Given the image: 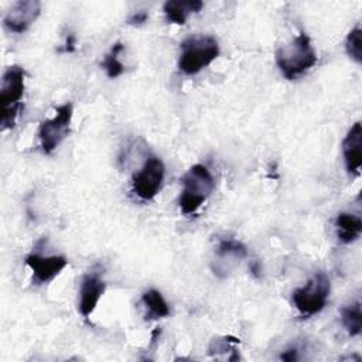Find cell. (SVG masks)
Wrapping results in <instances>:
<instances>
[{
  "instance_id": "cell-1",
  "label": "cell",
  "mask_w": 362,
  "mask_h": 362,
  "mask_svg": "<svg viewBox=\"0 0 362 362\" xmlns=\"http://www.w3.org/2000/svg\"><path fill=\"white\" fill-rule=\"evenodd\" d=\"M317 62V54L305 33H300L291 41L276 51V64L287 79H296Z\"/></svg>"
},
{
  "instance_id": "cell-2",
  "label": "cell",
  "mask_w": 362,
  "mask_h": 362,
  "mask_svg": "<svg viewBox=\"0 0 362 362\" xmlns=\"http://www.w3.org/2000/svg\"><path fill=\"white\" fill-rule=\"evenodd\" d=\"M219 55V44L212 35H192L181 42L178 69L185 75H195Z\"/></svg>"
},
{
  "instance_id": "cell-3",
  "label": "cell",
  "mask_w": 362,
  "mask_h": 362,
  "mask_svg": "<svg viewBox=\"0 0 362 362\" xmlns=\"http://www.w3.org/2000/svg\"><path fill=\"white\" fill-rule=\"evenodd\" d=\"M214 188L215 181L209 170L202 164L192 165L182 177V192L178 201L182 214H195L212 194Z\"/></svg>"
},
{
  "instance_id": "cell-4",
  "label": "cell",
  "mask_w": 362,
  "mask_h": 362,
  "mask_svg": "<svg viewBox=\"0 0 362 362\" xmlns=\"http://www.w3.org/2000/svg\"><path fill=\"white\" fill-rule=\"evenodd\" d=\"M25 72L18 65L8 66L1 78L0 103H1V130L11 129L16 123V117L21 109V98L24 95Z\"/></svg>"
},
{
  "instance_id": "cell-5",
  "label": "cell",
  "mask_w": 362,
  "mask_h": 362,
  "mask_svg": "<svg viewBox=\"0 0 362 362\" xmlns=\"http://www.w3.org/2000/svg\"><path fill=\"white\" fill-rule=\"evenodd\" d=\"M331 290V283L324 272L315 273L304 286L291 294L294 307L304 317H311L324 310Z\"/></svg>"
},
{
  "instance_id": "cell-6",
  "label": "cell",
  "mask_w": 362,
  "mask_h": 362,
  "mask_svg": "<svg viewBox=\"0 0 362 362\" xmlns=\"http://www.w3.org/2000/svg\"><path fill=\"white\" fill-rule=\"evenodd\" d=\"M55 116L41 122L38 127V139L41 150L45 154H51L61 141L68 136L72 120V105L64 103L57 107Z\"/></svg>"
},
{
  "instance_id": "cell-7",
  "label": "cell",
  "mask_w": 362,
  "mask_h": 362,
  "mask_svg": "<svg viewBox=\"0 0 362 362\" xmlns=\"http://www.w3.org/2000/svg\"><path fill=\"white\" fill-rule=\"evenodd\" d=\"M164 164L158 157H148L139 173L133 175V191L140 199H153L164 180Z\"/></svg>"
},
{
  "instance_id": "cell-8",
  "label": "cell",
  "mask_w": 362,
  "mask_h": 362,
  "mask_svg": "<svg viewBox=\"0 0 362 362\" xmlns=\"http://www.w3.org/2000/svg\"><path fill=\"white\" fill-rule=\"evenodd\" d=\"M41 13V3L38 0H20L16 1L3 18L6 30L10 33L21 34L27 31Z\"/></svg>"
},
{
  "instance_id": "cell-9",
  "label": "cell",
  "mask_w": 362,
  "mask_h": 362,
  "mask_svg": "<svg viewBox=\"0 0 362 362\" xmlns=\"http://www.w3.org/2000/svg\"><path fill=\"white\" fill-rule=\"evenodd\" d=\"M25 264L33 272V281L44 284L59 274L68 264V260L65 256H41L31 253L25 257Z\"/></svg>"
},
{
  "instance_id": "cell-10",
  "label": "cell",
  "mask_w": 362,
  "mask_h": 362,
  "mask_svg": "<svg viewBox=\"0 0 362 362\" xmlns=\"http://www.w3.org/2000/svg\"><path fill=\"white\" fill-rule=\"evenodd\" d=\"M106 290V283L98 273H88L83 276L79 290V313L89 317L96 308L102 294Z\"/></svg>"
},
{
  "instance_id": "cell-11",
  "label": "cell",
  "mask_w": 362,
  "mask_h": 362,
  "mask_svg": "<svg viewBox=\"0 0 362 362\" xmlns=\"http://www.w3.org/2000/svg\"><path fill=\"white\" fill-rule=\"evenodd\" d=\"M342 154L346 171L351 175H359L362 165V126L356 122L342 140Z\"/></svg>"
},
{
  "instance_id": "cell-12",
  "label": "cell",
  "mask_w": 362,
  "mask_h": 362,
  "mask_svg": "<svg viewBox=\"0 0 362 362\" xmlns=\"http://www.w3.org/2000/svg\"><path fill=\"white\" fill-rule=\"evenodd\" d=\"M204 3L201 0H188V1H181V0H168L164 3L163 10L168 21L182 25L185 24L188 16L191 13H198L201 11Z\"/></svg>"
},
{
  "instance_id": "cell-13",
  "label": "cell",
  "mask_w": 362,
  "mask_h": 362,
  "mask_svg": "<svg viewBox=\"0 0 362 362\" xmlns=\"http://www.w3.org/2000/svg\"><path fill=\"white\" fill-rule=\"evenodd\" d=\"M337 235L342 243H352L362 232V221L359 216L348 212L338 214L335 219Z\"/></svg>"
},
{
  "instance_id": "cell-14",
  "label": "cell",
  "mask_w": 362,
  "mask_h": 362,
  "mask_svg": "<svg viewBox=\"0 0 362 362\" xmlns=\"http://www.w3.org/2000/svg\"><path fill=\"white\" fill-rule=\"evenodd\" d=\"M141 301L147 311L146 313L147 320H158V318H164L170 314L168 304L158 290H154V288L147 290L143 294Z\"/></svg>"
},
{
  "instance_id": "cell-15",
  "label": "cell",
  "mask_w": 362,
  "mask_h": 362,
  "mask_svg": "<svg viewBox=\"0 0 362 362\" xmlns=\"http://www.w3.org/2000/svg\"><path fill=\"white\" fill-rule=\"evenodd\" d=\"M341 321L351 337H356L362 331V311L361 303L354 301L341 310Z\"/></svg>"
},
{
  "instance_id": "cell-16",
  "label": "cell",
  "mask_w": 362,
  "mask_h": 362,
  "mask_svg": "<svg viewBox=\"0 0 362 362\" xmlns=\"http://www.w3.org/2000/svg\"><path fill=\"white\" fill-rule=\"evenodd\" d=\"M247 255V250H246V246L236 240V239H222L218 245V249H216V256L218 259H221L219 262L225 260V259H235L236 262H239L240 259L246 257Z\"/></svg>"
},
{
  "instance_id": "cell-17",
  "label": "cell",
  "mask_w": 362,
  "mask_h": 362,
  "mask_svg": "<svg viewBox=\"0 0 362 362\" xmlns=\"http://www.w3.org/2000/svg\"><path fill=\"white\" fill-rule=\"evenodd\" d=\"M123 51V44L119 41L113 44L110 51L105 55L103 61L100 62V66L106 71V75L109 78H117L124 72V65L119 61V54Z\"/></svg>"
},
{
  "instance_id": "cell-18",
  "label": "cell",
  "mask_w": 362,
  "mask_h": 362,
  "mask_svg": "<svg viewBox=\"0 0 362 362\" xmlns=\"http://www.w3.org/2000/svg\"><path fill=\"white\" fill-rule=\"evenodd\" d=\"M346 54L358 64L362 62V30L361 27H355L349 31L345 40Z\"/></svg>"
},
{
  "instance_id": "cell-19",
  "label": "cell",
  "mask_w": 362,
  "mask_h": 362,
  "mask_svg": "<svg viewBox=\"0 0 362 362\" xmlns=\"http://www.w3.org/2000/svg\"><path fill=\"white\" fill-rule=\"evenodd\" d=\"M147 18H148L147 11L140 10V11H136L134 14H132V16L127 18V24H130V25H140V24L146 23Z\"/></svg>"
},
{
  "instance_id": "cell-20",
  "label": "cell",
  "mask_w": 362,
  "mask_h": 362,
  "mask_svg": "<svg viewBox=\"0 0 362 362\" xmlns=\"http://www.w3.org/2000/svg\"><path fill=\"white\" fill-rule=\"evenodd\" d=\"M280 358L283 359V361H288V362H293V361H296L298 356H297V348H288L286 352H283L281 355H280Z\"/></svg>"
},
{
  "instance_id": "cell-21",
  "label": "cell",
  "mask_w": 362,
  "mask_h": 362,
  "mask_svg": "<svg viewBox=\"0 0 362 362\" xmlns=\"http://www.w3.org/2000/svg\"><path fill=\"white\" fill-rule=\"evenodd\" d=\"M64 51L65 52H74L75 51V35L74 34H68Z\"/></svg>"
}]
</instances>
